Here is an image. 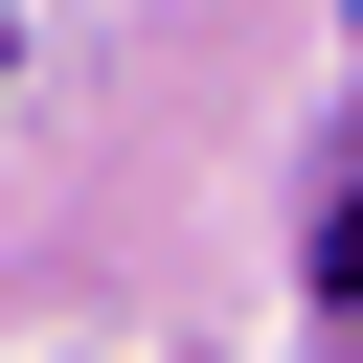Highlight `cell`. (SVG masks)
Returning a JSON list of instances; mask_svg holds the SVG:
<instances>
[{"instance_id":"1","label":"cell","mask_w":363,"mask_h":363,"mask_svg":"<svg viewBox=\"0 0 363 363\" xmlns=\"http://www.w3.org/2000/svg\"><path fill=\"white\" fill-rule=\"evenodd\" d=\"M318 295H340V318H363V182H340V227H318Z\"/></svg>"}]
</instances>
